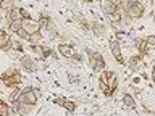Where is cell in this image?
<instances>
[{
	"instance_id": "cell-25",
	"label": "cell",
	"mask_w": 155,
	"mask_h": 116,
	"mask_svg": "<svg viewBox=\"0 0 155 116\" xmlns=\"http://www.w3.org/2000/svg\"><path fill=\"white\" fill-rule=\"evenodd\" d=\"M108 2H111V3H115L116 7H120V8H121V5H123V2H124V0H108Z\"/></svg>"
},
{
	"instance_id": "cell-12",
	"label": "cell",
	"mask_w": 155,
	"mask_h": 116,
	"mask_svg": "<svg viewBox=\"0 0 155 116\" xmlns=\"http://www.w3.org/2000/svg\"><path fill=\"white\" fill-rule=\"evenodd\" d=\"M41 40H42V34H41V31L32 32L31 37H29V44H31V45H37V44H41Z\"/></svg>"
},
{
	"instance_id": "cell-2",
	"label": "cell",
	"mask_w": 155,
	"mask_h": 116,
	"mask_svg": "<svg viewBox=\"0 0 155 116\" xmlns=\"http://www.w3.org/2000/svg\"><path fill=\"white\" fill-rule=\"evenodd\" d=\"M37 98L39 97L36 95V92H34L32 87H26V89L21 90V95H19V102L21 103H29V105H36L37 103Z\"/></svg>"
},
{
	"instance_id": "cell-26",
	"label": "cell",
	"mask_w": 155,
	"mask_h": 116,
	"mask_svg": "<svg viewBox=\"0 0 155 116\" xmlns=\"http://www.w3.org/2000/svg\"><path fill=\"white\" fill-rule=\"evenodd\" d=\"M65 102H66L65 98H55V103H57V105H61V106H63V105H65Z\"/></svg>"
},
{
	"instance_id": "cell-9",
	"label": "cell",
	"mask_w": 155,
	"mask_h": 116,
	"mask_svg": "<svg viewBox=\"0 0 155 116\" xmlns=\"http://www.w3.org/2000/svg\"><path fill=\"white\" fill-rule=\"evenodd\" d=\"M23 26H24V19H13V21L8 23L10 32H18L19 29H23Z\"/></svg>"
},
{
	"instance_id": "cell-18",
	"label": "cell",
	"mask_w": 155,
	"mask_h": 116,
	"mask_svg": "<svg viewBox=\"0 0 155 116\" xmlns=\"http://www.w3.org/2000/svg\"><path fill=\"white\" fill-rule=\"evenodd\" d=\"M92 69L97 71V72H102V71L105 69V60H99V61L94 65V68H92Z\"/></svg>"
},
{
	"instance_id": "cell-16",
	"label": "cell",
	"mask_w": 155,
	"mask_h": 116,
	"mask_svg": "<svg viewBox=\"0 0 155 116\" xmlns=\"http://www.w3.org/2000/svg\"><path fill=\"white\" fill-rule=\"evenodd\" d=\"M13 8H15V0H2V10L10 11Z\"/></svg>"
},
{
	"instance_id": "cell-14",
	"label": "cell",
	"mask_w": 155,
	"mask_h": 116,
	"mask_svg": "<svg viewBox=\"0 0 155 116\" xmlns=\"http://www.w3.org/2000/svg\"><path fill=\"white\" fill-rule=\"evenodd\" d=\"M76 21L81 24L82 31H86V32H89V31H91V24L87 23V19H86L84 16H76Z\"/></svg>"
},
{
	"instance_id": "cell-8",
	"label": "cell",
	"mask_w": 155,
	"mask_h": 116,
	"mask_svg": "<svg viewBox=\"0 0 155 116\" xmlns=\"http://www.w3.org/2000/svg\"><path fill=\"white\" fill-rule=\"evenodd\" d=\"M92 32H94L97 37H104L105 36V26L100 21H94L92 23Z\"/></svg>"
},
{
	"instance_id": "cell-7",
	"label": "cell",
	"mask_w": 155,
	"mask_h": 116,
	"mask_svg": "<svg viewBox=\"0 0 155 116\" xmlns=\"http://www.w3.org/2000/svg\"><path fill=\"white\" fill-rule=\"evenodd\" d=\"M73 47H74V45H66V44H61V45H58V52H60L65 58H73V55H74Z\"/></svg>"
},
{
	"instance_id": "cell-3",
	"label": "cell",
	"mask_w": 155,
	"mask_h": 116,
	"mask_svg": "<svg viewBox=\"0 0 155 116\" xmlns=\"http://www.w3.org/2000/svg\"><path fill=\"white\" fill-rule=\"evenodd\" d=\"M110 50H111V55H113V58L118 63H124L123 61V56H121V47H120V42L118 40H111L110 44Z\"/></svg>"
},
{
	"instance_id": "cell-15",
	"label": "cell",
	"mask_w": 155,
	"mask_h": 116,
	"mask_svg": "<svg viewBox=\"0 0 155 116\" xmlns=\"http://www.w3.org/2000/svg\"><path fill=\"white\" fill-rule=\"evenodd\" d=\"M12 40V37H10V32L8 31H2L0 32V45H7V44Z\"/></svg>"
},
{
	"instance_id": "cell-22",
	"label": "cell",
	"mask_w": 155,
	"mask_h": 116,
	"mask_svg": "<svg viewBox=\"0 0 155 116\" xmlns=\"http://www.w3.org/2000/svg\"><path fill=\"white\" fill-rule=\"evenodd\" d=\"M145 42H147L149 45H155V36H147L145 37Z\"/></svg>"
},
{
	"instance_id": "cell-1",
	"label": "cell",
	"mask_w": 155,
	"mask_h": 116,
	"mask_svg": "<svg viewBox=\"0 0 155 116\" xmlns=\"http://www.w3.org/2000/svg\"><path fill=\"white\" fill-rule=\"evenodd\" d=\"M121 11L128 13L133 19H139L144 14V5L139 0H124L121 5Z\"/></svg>"
},
{
	"instance_id": "cell-6",
	"label": "cell",
	"mask_w": 155,
	"mask_h": 116,
	"mask_svg": "<svg viewBox=\"0 0 155 116\" xmlns=\"http://www.w3.org/2000/svg\"><path fill=\"white\" fill-rule=\"evenodd\" d=\"M86 53H87V56H89V65L92 68H94V65L99 60H104V56H102L99 52H94V50H91V48H86Z\"/></svg>"
},
{
	"instance_id": "cell-11",
	"label": "cell",
	"mask_w": 155,
	"mask_h": 116,
	"mask_svg": "<svg viewBox=\"0 0 155 116\" xmlns=\"http://www.w3.org/2000/svg\"><path fill=\"white\" fill-rule=\"evenodd\" d=\"M32 106L34 105H29V103H19V106H18V116H28V114H31Z\"/></svg>"
},
{
	"instance_id": "cell-23",
	"label": "cell",
	"mask_w": 155,
	"mask_h": 116,
	"mask_svg": "<svg viewBox=\"0 0 155 116\" xmlns=\"http://www.w3.org/2000/svg\"><path fill=\"white\" fill-rule=\"evenodd\" d=\"M12 42H13V48H15V50H18V52H23V47H21V44H19V42H15L13 39H12Z\"/></svg>"
},
{
	"instance_id": "cell-27",
	"label": "cell",
	"mask_w": 155,
	"mask_h": 116,
	"mask_svg": "<svg viewBox=\"0 0 155 116\" xmlns=\"http://www.w3.org/2000/svg\"><path fill=\"white\" fill-rule=\"evenodd\" d=\"M34 92H36V95L39 97V98H41V97H42V94H41V90H39V89H34Z\"/></svg>"
},
{
	"instance_id": "cell-21",
	"label": "cell",
	"mask_w": 155,
	"mask_h": 116,
	"mask_svg": "<svg viewBox=\"0 0 155 116\" xmlns=\"http://www.w3.org/2000/svg\"><path fill=\"white\" fill-rule=\"evenodd\" d=\"M139 61H140V55H136V56H133V58L129 60V66H131V68H136Z\"/></svg>"
},
{
	"instance_id": "cell-29",
	"label": "cell",
	"mask_w": 155,
	"mask_h": 116,
	"mask_svg": "<svg viewBox=\"0 0 155 116\" xmlns=\"http://www.w3.org/2000/svg\"><path fill=\"white\" fill-rule=\"evenodd\" d=\"M81 2H84V3H91L92 0H81Z\"/></svg>"
},
{
	"instance_id": "cell-10",
	"label": "cell",
	"mask_w": 155,
	"mask_h": 116,
	"mask_svg": "<svg viewBox=\"0 0 155 116\" xmlns=\"http://www.w3.org/2000/svg\"><path fill=\"white\" fill-rule=\"evenodd\" d=\"M104 10H105V13L108 14V16H111V14H115L116 11H120V7H116L115 3H111L108 2V0H105V3H104Z\"/></svg>"
},
{
	"instance_id": "cell-24",
	"label": "cell",
	"mask_w": 155,
	"mask_h": 116,
	"mask_svg": "<svg viewBox=\"0 0 155 116\" xmlns=\"http://www.w3.org/2000/svg\"><path fill=\"white\" fill-rule=\"evenodd\" d=\"M73 60H76V61H82V55H81V53H74V55H73Z\"/></svg>"
},
{
	"instance_id": "cell-19",
	"label": "cell",
	"mask_w": 155,
	"mask_h": 116,
	"mask_svg": "<svg viewBox=\"0 0 155 116\" xmlns=\"http://www.w3.org/2000/svg\"><path fill=\"white\" fill-rule=\"evenodd\" d=\"M63 108H65V110H68L70 113H73V111H74V108H76V103H74V102H70V100H66V102H65V105H63Z\"/></svg>"
},
{
	"instance_id": "cell-17",
	"label": "cell",
	"mask_w": 155,
	"mask_h": 116,
	"mask_svg": "<svg viewBox=\"0 0 155 116\" xmlns=\"http://www.w3.org/2000/svg\"><path fill=\"white\" fill-rule=\"evenodd\" d=\"M10 111H12V108H10L5 102H0V114H2V116H8Z\"/></svg>"
},
{
	"instance_id": "cell-4",
	"label": "cell",
	"mask_w": 155,
	"mask_h": 116,
	"mask_svg": "<svg viewBox=\"0 0 155 116\" xmlns=\"http://www.w3.org/2000/svg\"><path fill=\"white\" fill-rule=\"evenodd\" d=\"M21 65H23L24 69H28L29 72L37 71V65L34 63L32 58H29V56H21Z\"/></svg>"
},
{
	"instance_id": "cell-13",
	"label": "cell",
	"mask_w": 155,
	"mask_h": 116,
	"mask_svg": "<svg viewBox=\"0 0 155 116\" xmlns=\"http://www.w3.org/2000/svg\"><path fill=\"white\" fill-rule=\"evenodd\" d=\"M123 103L128 106V108H134V106H136V100H134L133 95L126 94V95H123Z\"/></svg>"
},
{
	"instance_id": "cell-28",
	"label": "cell",
	"mask_w": 155,
	"mask_h": 116,
	"mask_svg": "<svg viewBox=\"0 0 155 116\" xmlns=\"http://www.w3.org/2000/svg\"><path fill=\"white\" fill-rule=\"evenodd\" d=\"M152 79L155 81V68H153V71H152Z\"/></svg>"
},
{
	"instance_id": "cell-20",
	"label": "cell",
	"mask_w": 155,
	"mask_h": 116,
	"mask_svg": "<svg viewBox=\"0 0 155 116\" xmlns=\"http://www.w3.org/2000/svg\"><path fill=\"white\" fill-rule=\"evenodd\" d=\"M16 34H18V36L21 37V39H24V40H29V37H31V32H28L24 27H23V29H19Z\"/></svg>"
},
{
	"instance_id": "cell-5",
	"label": "cell",
	"mask_w": 155,
	"mask_h": 116,
	"mask_svg": "<svg viewBox=\"0 0 155 116\" xmlns=\"http://www.w3.org/2000/svg\"><path fill=\"white\" fill-rule=\"evenodd\" d=\"M24 29H26L28 32H37V31H41V23H36V21H32V19H24Z\"/></svg>"
}]
</instances>
